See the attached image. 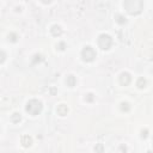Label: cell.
Returning a JSON list of instances; mask_svg holds the SVG:
<instances>
[{"label":"cell","mask_w":153,"mask_h":153,"mask_svg":"<svg viewBox=\"0 0 153 153\" xmlns=\"http://www.w3.org/2000/svg\"><path fill=\"white\" fill-rule=\"evenodd\" d=\"M20 120H22V116H20V114H18V112H14V114L11 116V121H12L13 123H18V122H20Z\"/></svg>","instance_id":"cell-12"},{"label":"cell","mask_w":153,"mask_h":153,"mask_svg":"<svg viewBox=\"0 0 153 153\" xmlns=\"http://www.w3.org/2000/svg\"><path fill=\"white\" fill-rule=\"evenodd\" d=\"M6 53L4 51V50H0V63H4L5 62V60H6Z\"/></svg>","instance_id":"cell-14"},{"label":"cell","mask_w":153,"mask_h":153,"mask_svg":"<svg viewBox=\"0 0 153 153\" xmlns=\"http://www.w3.org/2000/svg\"><path fill=\"white\" fill-rule=\"evenodd\" d=\"M8 41H11V42H16V41H17V35L13 33V32L10 33V35H8Z\"/></svg>","instance_id":"cell-16"},{"label":"cell","mask_w":153,"mask_h":153,"mask_svg":"<svg viewBox=\"0 0 153 153\" xmlns=\"http://www.w3.org/2000/svg\"><path fill=\"white\" fill-rule=\"evenodd\" d=\"M85 100H86V102H92V100H93V94H92V93H88V94L86 96Z\"/></svg>","instance_id":"cell-17"},{"label":"cell","mask_w":153,"mask_h":153,"mask_svg":"<svg viewBox=\"0 0 153 153\" xmlns=\"http://www.w3.org/2000/svg\"><path fill=\"white\" fill-rule=\"evenodd\" d=\"M56 111H57V114H59L60 116H66V115L68 114V108H67V105H65V104H60V105L57 106Z\"/></svg>","instance_id":"cell-7"},{"label":"cell","mask_w":153,"mask_h":153,"mask_svg":"<svg viewBox=\"0 0 153 153\" xmlns=\"http://www.w3.org/2000/svg\"><path fill=\"white\" fill-rule=\"evenodd\" d=\"M66 84H67V86H69V87H74L75 84H76V78H75L74 75H68L67 79H66Z\"/></svg>","instance_id":"cell-9"},{"label":"cell","mask_w":153,"mask_h":153,"mask_svg":"<svg viewBox=\"0 0 153 153\" xmlns=\"http://www.w3.org/2000/svg\"><path fill=\"white\" fill-rule=\"evenodd\" d=\"M98 45H99V48L103 49V50L110 49L111 45H112V38H111V36H109V35H106V33L99 35V36H98Z\"/></svg>","instance_id":"cell-4"},{"label":"cell","mask_w":153,"mask_h":153,"mask_svg":"<svg viewBox=\"0 0 153 153\" xmlns=\"http://www.w3.org/2000/svg\"><path fill=\"white\" fill-rule=\"evenodd\" d=\"M20 142H22V145H23L24 147H30L31 143H32V139H31L29 135H24V136H22Z\"/></svg>","instance_id":"cell-8"},{"label":"cell","mask_w":153,"mask_h":153,"mask_svg":"<svg viewBox=\"0 0 153 153\" xmlns=\"http://www.w3.org/2000/svg\"><path fill=\"white\" fill-rule=\"evenodd\" d=\"M147 135H148V130H147V129H145V130L141 131V137H142V139H146Z\"/></svg>","instance_id":"cell-18"},{"label":"cell","mask_w":153,"mask_h":153,"mask_svg":"<svg viewBox=\"0 0 153 153\" xmlns=\"http://www.w3.org/2000/svg\"><path fill=\"white\" fill-rule=\"evenodd\" d=\"M115 19H116V22H117L118 24H121V25H123V24L127 23V19H126L122 14H116V16H115Z\"/></svg>","instance_id":"cell-10"},{"label":"cell","mask_w":153,"mask_h":153,"mask_svg":"<svg viewBox=\"0 0 153 153\" xmlns=\"http://www.w3.org/2000/svg\"><path fill=\"white\" fill-rule=\"evenodd\" d=\"M129 109H130V106H129L128 103H122L121 104V110L122 111H126L127 112V111H129Z\"/></svg>","instance_id":"cell-13"},{"label":"cell","mask_w":153,"mask_h":153,"mask_svg":"<svg viewBox=\"0 0 153 153\" xmlns=\"http://www.w3.org/2000/svg\"><path fill=\"white\" fill-rule=\"evenodd\" d=\"M123 7L130 16L140 14L143 10V1L142 0H124Z\"/></svg>","instance_id":"cell-1"},{"label":"cell","mask_w":153,"mask_h":153,"mask_svg":"<svg viewBox=\"0 0 153 153\" xmlns=\"http://www.w3.org/2000/svg\"><path fill=\"white\" fill-rule=\"evenodd\" d=\"M136 86L139 87V88H143L145 86H146V79L145 78H139L137 79V81H136Z\"/></svg>","instance_id":"cell-11"},{"label":"cell","mask_w":153,"mask_h":153,"mask_svg":"<svg viewBox=\"0 0 153 153\" xmlns=\"http://www.w3.org/2000/svg\"><path fill=\"white\" fill-rule=\"evenodd\" d=\"M50 32H51V35H53V36L59 37V36H61V35H62V29H61V26H60V25L55 24V25H53V26H51Z\"/></svg>","instance_id":"cell-6"},{"label":"cell","mask_w":153,"mask_h":153,"mask_svg":"<svg viewBox=\"0 0 153 153\" xmlns=\"http://www.w3.org/2000/svg\"><path fill=\"white\" fill-rule=\"evenodd\" d=\"M120 149H121V151H127V148H126V147H123V146H122Z\"/></svg>","instance_id":"cell-22"},{"label":"cell","mask_w":153,"mask_h":153,"mask_svg":"<svg viewBox=\"0 0 153 153\" xmlns=\"http://www.w3.org/2000/svg\"><path fill=\"white\" fill-rule=\"evenodd\" d=\"M43 4H45V5H48V4H50L51 2V0H41Z\"/></svg>","instance_id":"cell-21"},{"label":"cell","mask_w":153,"mask_h":153,"mask_svg":"<svg viewBox=\"0 0 153 153\" xmlns=\"http://www.w3.org/2000/svg\"><path fill=\"white\" fill-rule=\"evenodd\" d=\"M96 56H97L96 50H94L92 47H90V45H86V47L81 50V59H82V61H85V62H92V61L96 59Z\"/></svg>","instance_id":"cell-3"},{"label":"cell","mask_w":153,"mask_h":153,"mask_svg":"<svg viewBox=\"0 0 153 153\" xmlns=\"http://www.w3.org/2000/svg\"><path fill=\"white\" fill-rule=\"evenodd\" d=\"M120 84L122 85V86H127V85H129L130 84V81H131V76H130V74L129 73H127V72H123L121 75H120Z\"/></svg>","instance_id":"cell-5"},{"label":"cell","mask_w":153,"mask_h":153,"mask_svg":"<svg viewBox=\"0 0 153 153\" xmlns=\"http://www.w3.org/2000/svg\"><path fill=\"white\" fill-rule=\"evenodd\" d=\"M42 109H43V105H42L41 100H38V99H30L25 106L26 112L31 116H36V115L41 114Z\"/></svg>","instance_id":"cell-2"},{"label":"cell","mask_w":153,"mask_h":153,"mask_svg":"<svg viewBox=\"0 0 153 153\" xmlns=\"http://www.w3.org/2000/svg\"><path fill=\"white\" fill-rule=\"evenodd\" d=\"M56 48H57L59 50H65V48H66L65 42H59V43L56 44Z\"/></svg>","instance_id":"cell-15"},{"label":"cell","mask_w":153,"mask_h":153,"mask_svg":"<svg viewBox=\"0 0 153 153\" xmlns=\"http://www.w3.org/2000/svg\"><path fill=\"white\" fill-rule=\"evenodd\" d=\"M94 149H96V151H100V152H102V151H103V147H102V145H99V146H98V147H96Z\"/></svg>","instance_id":"cell-20"},{"label":"cell","mask_w":153,"mask_h":153,"mask_svg":"<svg viewBox=\"0 0 153 153\" xmlns=\"http://www.w3.org/2000/svg\"><path fill=\"white\" fill-rule=\"evenodd\" d=\"M33 57H35V59L32 60V63H36L37 61H41V55H35Z\"/></svg>","instance_id":"cell-19"}]
</instances>
